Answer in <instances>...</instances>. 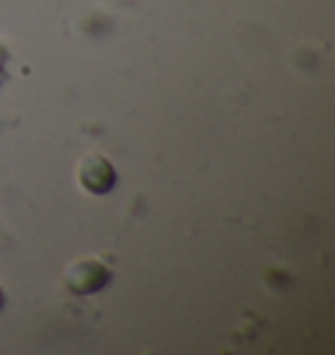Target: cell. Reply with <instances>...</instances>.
Masks as SVG:
<instances>
[{
    "label": "cell",
    "instance_id": "obj_1",
    "mask_svg": "<svg viewBox=\"0 0 335 355\" xmlns=\"http://www.w3.org/2000/svg\"><path fill=\"white\" fill-rule=\"evenodd\" d=\"M105 282H108V272L97 261H90V259H84V261H79L68 269V285L76 293H95Z\"/></svg>",
    "mask_w": 335,
    "mask_h": 355
},
{
    "label": "cell",
    "instance_id": "obj_2",
    "mask_svg": "<svg viewBox=\"0 0 335 355\" xmlns=\"http://www.w3.org/2000/svg\"><path fill=\"white\" fill-rule=\"evenodd\" d=\"M81 183L95 193L111 191L113 183H115V173H113L111 162H105L102 157H90L81 165Z\"/></svg>",
    "mask_w": 335,
    "mask_h": 355
}]
</instances>
